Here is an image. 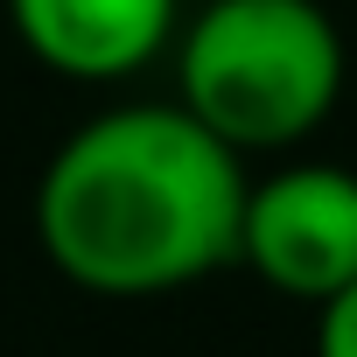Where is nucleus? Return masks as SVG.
Instances as JSON below:
<instances>
[{
  "label": "nucleus",
  "mask_w": 357,
  "mask_h": 357,
  "mask_svg": "<svg viewBox=\"0 0 357 357\" xmlns=\"http://www.w3.org/2000/svg\"><path fill=\"white\" fill-rule=\"evenodd\" d=\"M245 190V154L183 98L112 105L50 154L36 183V238L70 287L147 301L238 259Z\"/></svg>",
  "instance_id": "f257e3e1"
},
{
  "label": "nucleus",
  "mask_w": 357,
  "mask_h": 357,
  "mask_svg": "<svg viewBox=\"0 0 357 357\" xmlns=\"http://www.w3.org/2000/svg\"><path fill=\"white\" fill-rule=\"evenodd\" d=\"M343 70L322 0H204L175 36V98L238 154L301 147L336 112Z\"/></svg>",
  "instance_id": "f03ea898"
},
{
  "label": "nucleus",
  "mask_w": 357,
  "mask_h": 357,
  "mask_svg": "<svg viewBox=\"0 0 357 357\" xmlns=\"http://www.w3.org/2000/svg\"><path fill=\"white\" fill-rule=\"evenodd\" d=\"M238 259L287 301H336L357 280V168L287 161L245 190Z\"/></svg>",
  "instance_id": "7ed1b4c3"
},
{
  "label": "nucleus",
  "mask_w": 357,
  "mask_h": 357,
  "mask_svg": "<svg viewBox=\"0 0 357 357\" xmlns=\"http://www.w3.org/2000/svg\"><path fill=\"white\" fill-rule=\"evenodd\" d=\"M22 50L70 84H119L183 36V0H8Z\"/></svg>",
  "instance_id": "20e7f679"
},
{
  "label": "nucleus",
  "mask_w": 357,
  "mask_h": 357,
  "mask_svg": "<svg viewBox=\"0 0 357 357\" xmlns=\"http://www.w3.org/2000/svg\"><path fill=\"white\" fill-rule=\"evenodd\" d=\"M315 357H357V280L315 308Z\"/></svg>",
  "instance_id": "39448f33"
}]
</instances>
